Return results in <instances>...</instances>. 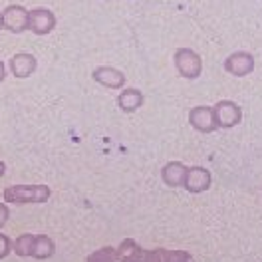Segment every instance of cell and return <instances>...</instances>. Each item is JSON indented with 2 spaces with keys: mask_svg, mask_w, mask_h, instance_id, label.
<instances>
[{
  "mask_svg": "<svg viewBox=\"0 0 262 262\" xmlns=\"http://www.w3.org/2000/svg\"><path fill=\"white\" fill-rule=\"evenodd\" d=\"M225 68H227V72L234 74V76H246L254 70V58L248 52H234L227 58Z\"/></svg>",
  "mask_w": 262,
  "mask_h": 262,
  "instance_id": "277c9868",
  "label": "cell"
},
{
  "mask_svg": "<svg viewBox=\"0 0 262 262\" xmlns=\"http://www.w3.org/2000/svg\"><path fill=\"white\" fill-rule=\"evenodd\" d=\"M94 78L105 85H112V88H117L123 83V74L114 70V68H98L94 72Z\"/></svg>",
  "mask_w": 262,
  "mask_h": 262,
  "instance_id": "52a82bcc",
  "label": "cell"
},
{
  "mask_svg": "<svg viewBox=\"0 0 262 262\" xmlns=\"http://www.w3.org/2000/svg\"><path fill=\"white\" fill-rule=\"evenodd\" d=\"M216 115L221 117V121H223V125H234L238 119H241V112H238V107L234 105V103H229V101H223V103H219L216 105Z\"/></svg>",
  "mask_w": 262,
  "mask_h": 262,
  "instance_id": "8992f818",
  "label": "cell"
},
{
  "mask_svg": "<svg viewBox=\"0 0 262 262\" xmlns=\"http://www.w3.org/2000/svg\"><path fill=\"white\" fill-rule=\"evenodd\" d=\"M0 28H2V14H0Z\"/></svg>",
  "mask_w": 262,
  "mask_h": 262,
  "instance_id": "7c38bea8",
  "label": "cell"
},
{
  "mask_svg": "<svg viewBox=\"0 0 262 262\" xmlns=\"http://www.w3.org/2000/svg\"><path fill=\"white\" fill-rule=\"evenodd\" d=\"M139 103H141V94H139V92H135V90H129V92H125V94L121 96V105H123L125 110L137 107Z\"/></svg>",
  "mask_w": 262,
  "mask_h": 262,
  "instance_id": "30bf717a",
  "label": "cell"
},
{
  "mask_svg": "<svg viewBox=\"0 0 262 262\" xmlns=\"http://www.w3.org/2000/svg\"><path fill=\"white\" fill-rule=\"evenodd\" d=\"M175 66H177V70H179V74L183 78L193 80L196 76H201L203 60H201V56L196 54L195 50L179 48L175 52Z\"/></svg>",
  "mask_w": 262,
  "mask_h": 262,
  "instance_id": "6da1fadb",
  "label": "cell"
},
{
  "mask_svg": "<svg viewBox=\"0 0 262 262\" xmlns=\"http://www.w3.org/2000/svg\"><path fill=\"white\" fill-rule=\"evenodd\" d=\"M56 28V14L48 8H36L32 12H28V30L34 34H50Z\"/></svg>",
  "mask_w": 262,
  "mask_h": 262,
  "instance_id": "3957f363",
  "label": "cell"
},
{
  "mask_svg": "<svg viewBox=\"0 0 262 262\" xmlns=\"http://www.w3.org/2000/svg\"><path fill=\"white\" fill-rule=\"evenodd\" d=\"M187 185H189V189L193 193L203 191L205 187H209V173L203 171V169H193L191 175H189V179H187Z\"/></svg>",
  "mask_w": 262,
  "mask_h": 262,
  "instance_id": "ba28073f",
  "label": "cell"
},
{
  "mask_svg": "<svg viewBox=\"0 0 262 262\" xmlns=\"http://www.w3.org/2000/svg\"><path fill=\"white\" fill-rule=\"evenodd\" d=\"M2 28L16 34L28 30V10L18 4L6 6V10L2 12Z\"/></svg>",
  "mask_w": 262,
  "mask_h": 262,
  "instance_id": "7a4b0ae2",
  "label": "cell"
},
{
  "mask_svg": "<svg viewBox=\"0 0 262 262\" xmlns=\"http://www.w3.org/2000/svg\"><path fill=\"white\" fill-rule=\"evenodd\" d=\"M185 173V169L181 167L179 163H173V165H169L167 169H165V181H169L171 185H177V183H181V175Z\"/></svg>",
  "mask_w": 262,
  "mask_h": 262,
  "instance_id": "9c48e42d",
  "label": "cell"
},
{
  "mask_svg": "<svg viewBox=\"0 0 262 262\" xmlns=\"http://www.w3.org/2000/svg\"><path fill=\"white\" fill-rule=\"evenodd\" d=\"M4 76V68H2V64H0V78Z\"/></svg>",
  "mask_w": 262,
  "mask_h": 262,
  "instance_id": "8fae6325",
  "label": "cell"
},
{
  "mask_svg": "<svg viewBox=\"0 0 262 262\" xmlns=\"http://www.w3.org/2000/svg\"><path fill=\"white\" fill-rule=\"evenodd\" d=\"M191 123L201 131H213L214 129V117L209 107H196L191 114Z\"/></svg>",
  "mask_w": 262,
  "mask_h": 262,
  "instance_id": "5b68a950",
  "label": "cell"
}]
</instances>
